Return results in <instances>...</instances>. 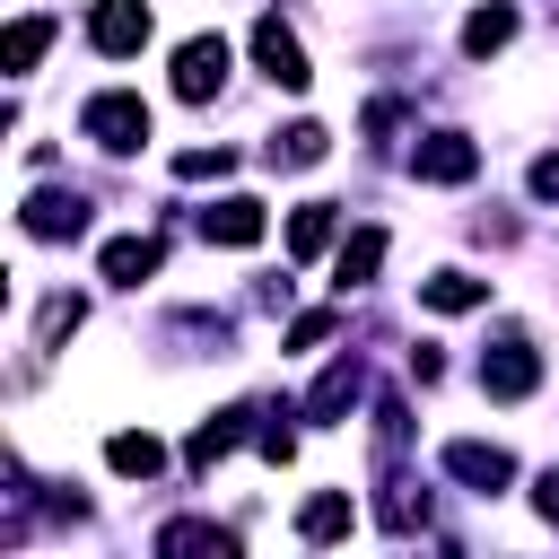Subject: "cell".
I'll list each match as a JSON object with an SVG mask.
<instances>
[{"label": "cell", "mask_w": 559, "mask_h": 559, "mask_svg": "<svg viewBox=\"0 0 559 559\" xmlns=\"http://www.w3.org/2000/svg\"><path fill=\"white\" fill-rule=\"evenodd\" d=\"M79 131H87L96 148H140V140H148V105H140L131 87H105V96H87Z\"/></svg>", "instance_id": "cell-1"}, {"label": "cell", "mask_w": 559, "mask_h": 559, "mask_svg": "<svg viewBox=\"0 0 559 559\" xmlns=\"http://www.w3.org/2000/svg\"><path fill=\"white\" fill-rule=\"evenodd\" d=\"M87 44H96L105 61H131V52L148 44V0H96V17H87Z\"/></svg>", "instance_id": "cell-2"}, {"label": "cell", "mask_w": 559, "mask_h": 559, "mask_svg": "<svg viewBox=\"0 0 559 559\" xmlns=\"http://www.w3.org/2000/svg\"><path fill=\"white\" fill-rule=\"evenodd\" d=\"M218 87H227V35H192V44L175 52V96L201 105V96H218Z\"/></svg>", "instance_id": "cell-3"}, {"label": "cell", "mask_w": 559, "mask_h": 559, "mask_svg": "<svg viewBox=\"0 0 559 559\" xmlns=\"http://www.w3.org/2000/svg\"><path fill=\"white\" fill-rule=\"evenodd\" d=\"M253 61H262V79H271V87H288V96L314 79V70H306V44H297L280 17H262V26H253Z\"/></svg>", "instance_id": "cell-4"}, {"label": "cell", "mask_w": 559, "mask_h": 559, "mask_svg": "<svg viewBox=\"0 0 559 559\" xmlns=\"http://www.w3.org/2000/svg\"><path fill=\"white\" fill-rule=\"evenodd\" d=\"M411 166H419V183H472V175H480V148H472L463 131H428Z\"/></svg>", "instance_id": "cell-5"}, {"label": "cell", "mask_w": 559, "mask_h": 559, "mask_svg": "<svg viewBox=\"0 0 559 559\" xmlns=\"http://www.w3.org/2000/svg\"><path fill=\"white\" fill-rule=\"evenodd\" d=\"M542 384V358H533V341H507L498 358H480V393L489 402H524Z\"/></svg>", "instance_id": "cell-6"}, {"label": "cell", "mask_w": 559, "mask_h": 559, "mask_svg": "<svg viewBox=\"0 0 559 559\" xmlns=\"http://www.w3.org/2000/svg\"><path fill=\"white\" fill-rule=\"evenodd\" d=\"M201 236H210V245H253V236H262V201H245V192L210 201V210H201Z\"/></svg>", "instance_id": "cell-7"}, {"label": "cell", "mask_w": 559, "mask_h": 559, "mask_svg": "<svg viewBox=\"0 0 559 559\" xmlns=\"http://www.w3.org/2000/svg\"><path fill=\"white\" fill-rule=\"evenodd\" d=\"M445 472H454V480H472V489H498V480H507L515 463H507V445H480V437H454V445H445Z\"/></svg>", "instance_id": "cell-8"}, {"label": "cell", "mask_w": 559, "mask_h": 559, "mask_svg": "<svg viewBox=\"0 0 559 559\" xmlns=\"http://www.w3.org/2000/svg\"><path fill=\"white\" fill-rule=\"evenodd\" d=\"M157 262H166L157 236H114V245H105V280H114V288H140Z\"/></svg>", "instance_id": "cell-9"}, {"label": "cell", "mask_w": 559, "mask_h": 559, "mask_svg": "<svg viewBox=\"0 0 559 559\" xmlns=\"http://www.w3.org/2000/svg\"><path fill=\"white\" fill-rule=\"evenodd\" d=\"M419 306H437V314H472V306H489V280H472V271H437V280H419Z\"/></svg>", "instance_id": "cell-10"}, {"label": "cell", "mask_w": 559, "mask_h": 559, "mask_svg": "<svg viewBox=\"0 0 559 559\" xmlns=\"http://www.w3.org/2000/svg\"><path fill=\"white\" fill-rule=\"evenodd\" d=\"M358 384H367V376H358V358H332V367H323V384L306 393V419H341V411L358 402Z\"/></svg>", "instance_id": "cell-11"}, {"label": "cell", "mask_w": 559, "mask_h": 559, "mask_svg": "<svg viewBox=\"0 0 559 559\" xmlns=\"http://www.w3.org/2000/svg\"><path fill=\"white\" fill-rule=\"evenodd\" d=\"M79 227H87L79 192H35L26 201V236H79Z\"/></svg>", "instance_id": "cell-12"}, {"label": "cell", "mask_w": 559, "mask_h": 559, "mask_svg": "<svg viewBox=\"0 0 559 559\" xmlns=\"http://www.w3.org/2000/svg\"><path fill=\"white\" fill-rule=\"evenodd\" d=\"M376 262H384V227H358V236L341 245V262H332V288H367Z\"/></svg>", "instance_id": "cell-13"}, {"label": "cell", "mask_w": 559, "mask_h": 559, "mask_svg": "<svg viewBox=\"0 0 559 559\" xmlns=\"http://www.w3.org/2000/svg\"><path fill=\"white\" fill-rule=\"evenodd\" d=\"M105 463H114L122 480H148V472L166 463V445H157L148 428H122V437H105Z\"/></svg>", "instance_id": "cell-14"}, {"label": "cell", "mask_w": 559, "mask_h": 559, "mask_svg": "<svg viewBox=\"0 0 559 559\" xmlns=\"http://www.w3.org/2000/svg\"><path fill=\"white\" fill-rule=\"evenodd\" d=\"M358 524V507L341 498V489H323V498H306V515H297V542H341Z\"/></svg>", "instance_id": "cell-15"}, {"label": "cell", "mask_w": 559, "mask_h": 559, "mask_svg": "<svg viewBox=\"0 0 559 559\" xmlns=\"http://www.w3.org/2000/svg\"><path fill=\"white\" fill-rule=\"evenodd\" d=\"M332 227H341V218H332V201H306V210L288 218V253H297V262H306V253H323V245H332Z\"/></svg>", "instance_id": "cell-16"}, {"label": "cell", "mask_w": 559, "mask_h": 559, "mask_svg": "<svg viewBox=\"0 0 559 559\" xmlns=\"http://www.w3.org/2000/svg\"><path fill=\"white\" fill-rule=\"evenodd\" d=\"M236 437H245V411H218V419H201V428H192V445H183V454H192V463L210 472V463H218V454H227Z\"/></svg>", "instance_id": "cell-17"}, {"label": "cell", "mask_w": 559, "mask_h": 559, "mask_svg": "<svg viewBox=\"0 0 559 559\" xmlns=\"http://www.w3.org/2000/svg\"><path fill=\"white\" fill-rule=\"evenodd\" d=\"M498 44H515V9H472V26H463V52H498Z\"/></svg>", "instance_id": "cell-18"}, {"label": "cell", "mask_w": 559, "mask_h": 559, "mask_svg": "<svg viewBox=\"0 0 559 559\" xmlns=\"http://www.w3.org/2000/svg\"><path fill=\"white\" fill-rule=\"evenodd\" d=\"M44 44H52V17H17V26H9V70H35Z\"/></svg>", "instance_id": "cell-19"}, {"label": "cell", "mask_w": 559, "mask_h": 559, "mask_svg": "<svg viewBox=\"0 0 559 559\" xmlns=\"http://www.w3.org/2000/svg\"><path fill=\"white\" fill-rule=\"evenodd\" d=\"M157 550H236V533H218V524H166Z\"/></svg>", "instance_id": "cell-20"}, {"label": "cell", "mask_w": 559, "mask_h": 559, "mask_svg": "<svg viewBox=\"0 0 559 559\" xmlns=\"http://www.w3.org/2000/svg\"><path fill=\"white\" fill-rule=\"evenodd\" d=\"M323 148H332V140H323V122H297L288 140H271V157H288V166H314Z\"/></svg>", "instance_id": "cell-21"}, {"label": "cell", "mask_w": 559, "mask_h": 559, "mask_svg": "<svg viewBox=\"0 0 559 559\" xmlns=\"http://www.w3.org/2000/svg\"><path fill=\"white\" fill-rule=\"evenodd\" d=\"M79 314H87V306H79V297H52V306H44V323H35V341H44V349H52V341H61V332H79Z\"/></svg>", "instance_id": "cell-22"}, {"label": "cell", "mask_w": 559, "mask_h": 559, "mask_svg": "<svg viewBox=\"0 0 559 559\" xmlns=\"http://www.w3.org/2000/svg\"><path fill=\"white\" fill-rule=\"evenodd\" d=\"M175 175H192V183H201V175H227V148H183Z\"/></svg>", "instance_id": "cell-23"}, {"label": "cell", "mask_w": 559, "mask_h": 559, "mask_svg": "<svg viewBox=\"0 0 559 559\" xmlns=\"http://www.w3.org/2000/svg\"><path fill=\"white\" fill-rule=\"evenodd\" d=\"M314 341H332V314H323V306H314V314H297V323H288V349H314Z\"/></svg>", "instance_id": "cell-24"}, {"label": "cell", "mask_w": 559, "mask_h": 559, "mask_svg": "<svg viewBox=\"0 0 559 559\" xmlns=\"http://www.w3.org/2000/svg\"><path fill=\"white\" fill-rule=\"evenodd\" d=\"M533 192H542V201H559V157H533Z\"/></svg>", "instance_id": "cell-25"}, {"label": "cell", "mask_w": 559, "mask_h": 559, "mask_svg": "<svg viewBox=\"0 0 559 559\" xmlns=\"http://www.w3.org/2000/svg\"><path fill=\"white\" fill-rule=\"evenodd\" d=\"M533 507H542V515L559 524V472H542V480H533Z\"/></svg>", "instance_id": "cell-26"}]
</instances>
